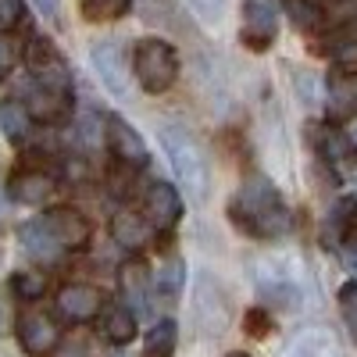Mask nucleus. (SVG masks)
Here are the masks:
<instances>
[{
    "label": "nucleus",
    "instance_id": "1",
    "mask_svg": "<svg viewBox=\"0 0 357 357\" xmlns=\"http://www.w3.org/2000/svg\"><path fill=\"white\" fill-rule=\"evenodd\" d=\"M232 222L247 229L250 236H257V240H279L293 225L279 190L264 175H250L240 186V193L232 197Z\"/></svg>",
    "mask_w": 357,
    "mask_h": 357
},
{
    "label": "nucleus",
    "instance_id": "2",
    "mask_svg": "<svg viewBox=\"0 0 357 357\" xmlns=\"http://www.w3.org/2000/svg\"><path fill=\"white\" fill-rule=\"evenodd\" d=\"M161 146H165L175 175H178V183L186 186V197L193 204H200L207 197V161L200 154L197 139L183 126H165L161 129Z\"/></svg>",
    "mask_w": 357,
    "mask_h": 357
},
{
    "label": "nucleus",
    "instance_id": "3",
    "mask_svg": "<svg viewBox=\"0 0 357 357\" xmlns=\"http://www.w3.org/2000/svg\"><path fill=\"white\" fill-rule=\"evenodd\" d=\"M132 72L146 93H165L178 75V54L165 40H139L132 50Z\"/></svg>",
    "mask_w": 357,
    "mask_h": 357
},
{
    "label": "nucleus",
    "instance_id": "4",
    "mask_svg": "<svg viewBox=\"0 0 357 357\" xmlns=\"http://www.w3.org/2000/svg\"><path fill=\"white\" fill-rule=\"evenodd\" d=\"M25 68L47 89H65V93L72 89V68L65 65V57L57 54V47L47 36H33L25 43Z\"/></svg>",
    "mask_w": 357,
    "mask_h": 357
},
{
    "label": "nucleus",
    "instance_id": "5",
    "mask_svg": "<svg viewBox=\"0 0 357 357\" xmlns=\"http://www.w3.org/2000/svg\"><path fill=\"white\" fill-rule=\"evenodd\" d=\"M193 318L204 333H222L229 325V304L225 293L218 289V282H211V275L200 272L197 275V289H193Z\"/></svg>",
    "mask_w": 357,
    "mask_h": 357
},
{
    "label": "nucleus",
    "instance_id": "6",
    "mask_svg": "<svg viewBox=\"0 0 357 357\" xmlns=\"http://www.w3.org/2000/svg\"><path fill=\"white\" fill-rule=\"evenodd\" d=\"M57 314H61L65 321L72 325H86V321H93L104 307V293L97 286H89V282H68L57 289Z\"/></svg>",
    "mask_w": 357,
    "mask_h": 357
},
{
    "label": "nucleus",
    "instance_id": "7",
    "mask_svg": "<svg viewBox=\"0 0 357 357\" xmlns=\"http://www.w3.org/2000/svg\"><path fill=\"white\" fill-rule=\"evenodd\" d=\"M18 343L25 354L33 357H47L57 350V343H61V329H57V321L43 311H25L18 314Z\"/></svg>",
    "mask_w": 357,
    "mask_h": 357
},
{
    "label": "nucleus",
    "instance_id": "8",
    "mask_svg": "<svg viewBox=\"0 0 357 357\" xmlns=\"http://www.w3.org/2000/svg\"><path fill=\"white\" fill-rule=\"evenodd\" d=\"M89 61H93V72L111 97L129 93V72H126V57H122V47L118 43H111V40L93 43L89 47Z\"/></svg>",
    "mask_w": 357,
    "mask_h": 357
},
{
    "label": "nucleus",
    "instance_id": "9",
    "mask_svg": "<svg viewBox=\"0 0 357 357\" xmlns=\"http://www.w3.org/2000/svg\"><path fill=\"white\" fill-rule=\"evenodd\" d=\"M104 139H107V151H111L118 161L132 165V168H143L146 161H151L143 136L126 122L122 114H107V122H104Z\"/></svg>",
    "mask_w": 357,
    "mask_h": 357
},
{
    "label": "nucleus",
    "instance_id": "10",
    "mask_svg": "<svg viewBox=\"0 0 357 357\" xmlns=\"http://www.w3.org/2000/svg\"><path fill=\"white\" fill-rule=\"evenodd\" d=\"M279 29V8L275 0H243V40L254 50H264L275 40Z\"/></svg>",
    "mask_w": 357,
    "mask_h": 357
},
{
    "label": "nucleus",
    "instance_id": "11",
    "mask_svg": "<svg viewBox=\"0 0 357 357\" xmlns=\"http://www.w3.org/2000/svg\"><path fill=\"white\" fill-rule=\"evenodd\" d=\"M40 218L65 250H82L89 243V222L75 211V207H50V211H43Z\"/></svg>",
    "mask_w": 357,
    "mask_h": 357
},
{
    "label": "nucleus",
    "instance_id": "12",
    "mask_svg": "<svg viewBox=\"0 0 357 357\" xmlns=\"http://www.w3.org/2000/svg\"><path fill=\"white\" fill-rule=\"evenodd\" d=\"M143 215L158 232H168L178 218H183V200L178 193L168 186V183H154L146 190V200H143Z\"/></svg>",
    "mask_w": 357,
    "mask_h": 357
},
{
    "label": "nucleus",
    "instance_id": "13",
    "mask_svg": "<svg viewBox=\"0 0 357 357\" xmlns=\"http://www.w3.org/2000/svg\"><path fill=\"white\" fill-rule=\"evenodd\" d=\"M286 357H343L340 340L325 325H307V329L293 333L286 343Z\"/></svg>",
    "mask_w": 357,
    "mask_h": 357
},
{
    "label": "nucleus",
    "instance_id": "14",
    "mask_svg": "<svg viewBox=\"0 0 357 357\" xmlns=\"http://www.w3.org/2000/svg\"><path fill=\"white\" fill-rule=\"evenodd\" d=\"M118 286H122L126 304L136 314H146V307H151V272H146V264L143 261H126L122 272H118Z\"/></svg>",
    "mask_w": 357,
    "mask_h": 357
},
{
    "label": "nucleus",
    "instance_id": "15",
    "mask_svg": "<svg viewBox=\"0 0 357 357\" xmlns=\"http://www.w3.org/2000/svg\"><path fill=\"white\" fill-rule=\"evenodd\" d=\"M18 240L25 247V254L33 257V261H43V264H54L57 257L65 254V247L50 236V229L43 225V218H33V222H25L18 229Z\"/></svg>",
    "mask_w": 357,
    "mask_h": 357
},
{
    "label": "nucleus",
    "instance_id": "16",
    "mask_svg": "<svg viewBox=\"0 0 357 357\" xmlns=\"http://www.w3.org/2000/svg\"><path fill=\"white\" fill-rule=\"evenodd\" d=\"M329 118L333 122H347L357 114V72H336L329 75Z\"/></svg>",
    "mask_w": 357,
    "mask_h": 357
},
{
    "label": "nucleus",
    "instance_id": "17",
    "mask_svg": "<svg viewBox=\"0 0 357 357\" xmlns=\"http://www.w3.org/2000/svg\"><path fill=\"white\" fill-rule=\"evenodd\" d=\"M8 193H11L15 204L36 207L54 193V175H47V172H15V178L8 183Z\"/></svg>",
    "mask_w": 357,
    "mask_h": 357
},
{
    "label": "nucleus",
    "instance_id": "18",
    "mask_svg": "<svg viewBox=\"0 0 357 357\" xmlns=\"http://www.w3.org/2000/svg\"><path fill=\"white\" fill-rule=\"evenodd\" d=\"M151 232H154V225L146 222L143 215H136V211H118V215L111 218L114 243L126 247V250H143L146 240H151Z\"/></svg>",
    "mask_w": 357,
    "mask_h": 357
},
{
    "label": "nucleus",
    "instance_id": "19",
    "mask_svg": "<svg viewBox=\"0 0 357 357\" xmlns=\"http://www.w3.org/2000/svg\"><path fill=\"white\" fill-rule=\"evenodd\" d=\"M29 111H33V118H40V122H61V118H68V111H72V93L40 86V89L29 93Z\"/></svg>",
    "mask_w": 357,
    "mask_h": 357
},
{
    "label": "nucleus",
    "instance_id": "20",
    "mask_svg": "<svg viewBox=\"0 0 357 357\" xmlns=\"http://www.w3.org/2000/svg\"><path fill=\"white\" fill-rule=\"evenodd\" d=\"M29 126H33V111L22 100H4L0 104V132H4L11 143L29 136Z\"/></svg>",
    "mask_w": 357,
    "mask_h": 357
},
{
    "label": "nucleus",
    "instance_id": "21",
    "mask_svg": "<svg viewBox=\"0 0 357 357\" xmlns=\"http://www.w3.org/2000/svg\"><path fill=\"white\" fill-rule=\"evenodd\" d=\"M104 336H107L111 343H118V347L132 343V336H136V311H132L129 304L111 307L107 318H104Z\"/></svg>",
    "mask_w": 357,
    "mask_h": 357
},
{
    "label": "nucleus",
    "instance_id": "22",
    "mask_svg": "<svg viewBox=\"0 0 357 357\" xmlns=\"http://www.w3.org/2000/svg\"><path fill=\"white\" fill-rule=\"evenodd\" d=\"M175 343H178V325L172 318H161L151 336H146V347H143V357H172L175 354Z\"/></svg>",
    "mask_w": 357,
    "mask_h": 357
},
{
    "label": "nucleus",
    "instance_id": "23",
    "mask_svg": "<svg viewBox=\"0 0 357 357\" xmlns=\"http://www.w3.org/2000/svg\"><path fill=\"white\" fill-rule=\"evenodd\" d=\"M132 0H79V8L89 22H114L129 11Z\"/></svg>",
    "mask_w": 357,
    "mask_h": 357
},
{
    "label": "nucleus",
    "instance_id": "24",
    "mask_svg": "<svg viewBox=\"0 0 357 357\" xmlns=\"http://www.w3.org/2000/svg\"><path fill=\"white\" fill-rule=\"evenodd\" d=\"M11 289H15L18 301H40L43 289H47V279H43L40 272H18V275L11 279Z\"/></svg>",
    "mask_w": 357,
    "mask_h": 357
},
{
    "label": "nucleus",
    "instance_id": "25",
    "mask_svg": "<svg viewBox=\"0 0 357 357\" xmlns=\"http://www.w3.org/2000/svg\"><path fill=\"white\" fill-rule=\"evenodd\" d=\"M183 282H186V264L178 261V257H168L161 264V272H158V286L165 293H178V289H183Z\"/></svg>",
    "mask_w": 357,
    "mask_h": 357
},
{
    "label": "nucleus",
    "instance_id": "26",
    "mask_svg": "<svg viewBox=\"0 0 357 357\" xmlns=\"http://www.w3.org/2000/svg\"><path fill=\"white\" fill-rule=\"evenodd\" d=\"M340 314H343L347 329H350V340L357 343V282H347L340 289Z\"/></svg>",
    "mask_w": 357,
    "mask_h": 357
},
{
    "label": "nucleus",
    "instance_id": "27",
    "mask_svg": "<svg viewBox=\"0 0 357 357\" xmlns=\"http://www.w3.org/2000/svg\"><path fill=\"white\" fill-rule=\"evenodd\" d=\"M25 18V0H0V33L15 29Z\"/></svg>",
    "mask_w": 357,
    "mask_h": 357
},
{
    "label": "nucleus",
    "instance_id": "28",
    "mask_svg": "<svg viewBox=\"0 0 357 357\" xmlns=\"http://www.w3.org/2000/svg\"><path fill=\"white\" fill-rule=\"evenodd\" d=\"M289 15L301 29H318V22H321L318 11L311 8V0H289Z\"/></svg>",
    "mask_w": 357,
    "mask_h": 357
},
{
    "label": "nucleus",
    "instance_id": "29",
    "mask_svg": "<svg viewBox=\"0 0 357 357\" xmlns=\"http://www.w3.org/2000/svg\"><path fill=\"white\" fill-rule=\"evenodd\" d=\"M186 4L204 25H215L222 18V0H186Z\"/></svg>",
    "mask_w": 357,
    "mask_h": 357
},
{
    "label": "nucleus",
    "instance_id": "30",
    "mask_svg": "<svg viewBox=\"0 0 357 357\" xmlns=\"http://www.w3.org/2000/svg\"><path fill=\"white\" fill-rule=\"evenodd\" d=\"M321 151L329 154V158H343V154H347V139H343L340 132L325 129V132H321Z\"/></svg>",
    "mask_w": 357,
    "mask_h": 357
},
{
    "label": "nucleus",
    "instance_id": "31",
    "mask_svg": "<svg viewBox=\"0 0 357 357\" xmlns=\"http://www.w3.org/2000/svg\"><path fill=\"white\" fill-rule=\"evenodd\" d=\"M336 61L340 65H357V40H347L336 47Z\"/></svg>",
    "mask_w": 357,
    "mask_h": 357
},
{
    "label": "nucleus",
    "instance_id": "32",
    "mask_svg": "<svg viewBox=\"0 0 357 357\" xmlns=\"http://www.w3.org/2000/svg\"><path fill=\"white\" fill-rule=\"evenodd\" d=\"M43 18H57V0H33Z\"/></svg>",
    "mask_w": 357,
    "mask_h": 357
},
{
    "label": "nucleus",
    "instance_id": "33",
    "mask_svg": "<svg viewBox=\"0 0 357 357\" xmlns=\"http://www.w3.org/2000/svg\"><path fill=\"white\" fill-rule=\"evenodd\" d=\"M11 68V50H8V43L0 40V72H8Z\"/></svg>",
    "mask_w": 357,
    "mask_h": 357
},
{
    "label": "nucleus",
    "instance_id": "34",
    "mask_svg": "<svg viewBox=\"0 0 357 357\" xmlns=\"http://www.w3.org/2000/svg\"><path fill=\"white\" fill-rule=\"evenodd\" d=\"M347 261H350V264L357 268V236H354V240L347 243Z\"/></svg>",
    "mask_w": 357,
    "mask_h": 357
},
{
    "label": "nucleus",
    "instance_id": "35",
    "mask_svg": "<svg viewBox=\"0 0 357 357\" xmlns=\"http://www.w3.org/2000/svg\"><path fill=\"white\" fill-rule=\"evenodd\" d=\"M343 168H347V175H350V178H354V183H357V154H350V158H347V165H343Z\"/></svg>",
    "mask_w": 357,
    "mask_h": 357
},
{
    "label": "nucleus",
    "instance_id": "36",
    "mask_svg": "<svg viewBox=\"0 0 357 357\" xmlns=\"http://www.w3.org/2000/svg\"><path fill=\"white\" fill-rule=\"evenodd\" d=\"M57 357H82V350H61Z\"/></svg>",
    "mask_w": 357,
    "mask_h": 357
},
{
    "label": "nucleus",
    "instance_id": "37",
    "mask_svg": "<svg viewBox=\"0 0 357 357\" xmlns=\"http://www.w3.org/2000/svg\"><path fill=\"white\" fill-rule=\"evenodd\" d=\"M225 357H250V354H240V350H236V354H225Z\"/></svg>",
    "mask_w": 357,
    "mask_h": 357
}]
</instances>
